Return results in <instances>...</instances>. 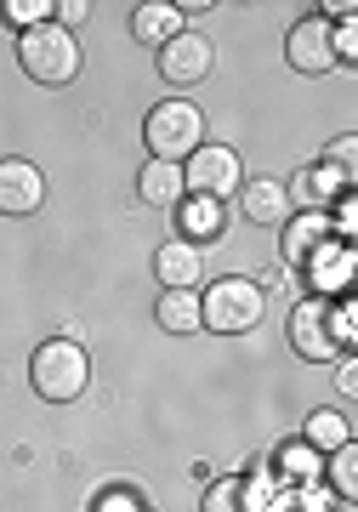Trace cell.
<instances>
[{"label":"cell","mask_w":358,"mask_h":512,"mask_svg":"<svg viewBox=\"0 0 358 512\" xmlns=\"http://www.w3.org/2000/svg\"><path fill=\"white\" fill-rule=\"evenodd\" d=\"M262 313H268V296H262V279L251 274H228L199 291V325L216 336H245L262 325Z\"/></svg>","instance_id":"1"},{"label":"cell","mask_w":358,"mask_h":512,"mask_svg":"<svg viewBox=\"0 0 358 512\" xmlns=\"http://www.w3.org/2000/svg\"><path fill=\"white\" fill-rule=\"evenodd\" d=\"M29 382L46 404H74L86 393L91 382V359L86 348L74 342V336H52V342H40L35 359H29Z\"/></svg>","instance_id":"2"},{"label":"cell","mask_w":358,"mask_h":512,"mask_svg":"<svg viewBox=\"0 0 358 512\" xmlns=\"http://www.w3.org/2000/svg\"><path fill=\"white\" fill-rule=\"evenodd\" d=\"M143 143H148V160L182 165L199 143H205V114H199V103H188V97H165V103H154L148 120H143Z\"/></svg>","instance_id":"3"},{"label":"cell","mask_w":358,"mask_h":512,"mask_svg":"<svg viewBox=\"0 0 358 512\" xmlns=\"http://www.w3.org/2000/svg\"><path fill=\"white\" fill-rule=\"evenodd\" d=\"M18 63L35 86H69L74 74H80V46H74L69 29L40 23L29 35H18Z\"/></svg>","instance_id":"4"},{"label":"cell","mask_w":358,"mask_h":512,"mask_svg":"<svg viewBox=\"0 0 358 512\" xmlns=\"http://www.w3.org/2000/svg\"><path fill=\"white\" fill-rule=\"evenodd\" d=\"M182 188L194 200H216L228 205L239 188H245V165H239V148L228 143H199L188 160H182Z\"/></svg>","instance_id":"5"},{"label":"cell","mask_w":358,"mask_h":512,"mask_svg":"<svg viewBox=\"0 0 358 512\" xmlns=\"http://www.w3.org/2000/svg\"><path fill=\"white\" fill-rule=\"evenodd\" d=\"M290 348L302 353L307 365H330L336 359V336H330V302L324 296H302L290 308Z\"/></svg>","instance_id":"6"},{"label":"cell","mask_w":358,"mask_h":512,"mask_svg":"<svg viewBox=\"0 0 358 512\" xmlns=\"http://www.w3.org/2000/svg\"><path fill=\"white\" fill-rule=\"evenodd\" d=\"M211 69H216V46L205 35H194V29H182L177 40H165V46H160L165 86H199Z\"/></svg>","instance_id":"7"},{"label":"cell","mask_w":358,"mask_h":512,"mask_svg":"<svg viewBox=\"0 0 358 512\" xmlns=\"http://www.w3.org/2000/svg\"><path fill=\"white\" fill-rule=\"evenodd\" d=\"M285 63L296 74H330L336 69V46H330V23L313 12V18H296L285 35Z\"/></svg>","instance_id":"8"},{"label":"cell","mask_w":358,"mask_h":512,"mask_svg":"<svg viewBox=\"0 0 358 512\" xmlns=\"http://www.w3.org/2000/svg\"><path fill=\"white\" fill-rule=\"evenodd\" d=\"M307 285H313V296H347V285H353V274H358V251L347 245V239H330L324 251H313L307 256Z\"/></svg>","instance_id":"9"},{"label":"cell","mask_w":358,"mask_h":512,"mask_svg":"<svg viewBox=\"0 0 358 512\" xmlns=\"http://www.w3.org/2000/svg\"><path fill=\"white\" fill-rule=\"evenodd\" d=\"M285 194L302 205V211H330L336 200H347V194H353V177L319 160V165H307V171H296V177L285 183Z\"/></svg>","instance_id":"10"},{"label":"cell","mask_w":358,"mask_h":512,"mask_svg":"<svg viewBox=\"0 0 358 512\" xmlns=\"http://www.w3.org/2000/svg\"><path fill=\"white\" fill-rule=\"evenodd\" d=\"M46 200V177L29 160H0V217H29Z\"/></svg>","instance_id":"11"},{"label":"cell","mask_w":358,"mask_h":512,"mask_svg":"<svg viewBox=\"0 0 358 512\" xmlns=\"http://www.w3.org/2000/svg\"><path fill=\"white\" fill-rule=\"evenodd\" d=\"M154 279L165 291H199L205 285V251L188 245V239H165L154 251Z\"/></svg>","instance_id":"12"},{"label":"cell","mask_w":358,"mask_h":512,"mask_svg":"<svg viewBox=\"0 0 358 512\" xmlns=\"http://www.w3.org/2000/svg\"><path fill=\"white\" fill-rule=\"evenodd\" d=\"M239 211H245V222H256V228H285L290 217V194L279 177H251V183L239 188Z\"/></svg>","instance_id":"13"},{"label":"cell","mask_w":358,"mask_h":512,"mask_svg":"<svg viewBox=\"0 0 358 512\" xmlns=\"http://www.w3.org/2000/svg\"><path fill=\"white\" fill-rule=\"evenodd\" d=\"M330 211H290L285 217V262L290 268H307V256L330 245Z\"/></svg>","instance_id":"14"},{"label":"cell","mask_w":358,"mask_h":512,"mask_svg":"<svg viewBox=\"0 0 358 512\" xmlns=\"http://www.w3.org/2000/svg\"><path fill=\"white\" fill-rule=\"evenodd\" d=\"M137 194H143V205H154V211H177V205L188 200V188H182V165L148 160L143 171H137Z\"/></svg>","instance_id":"15"},{"label":"cell","mask_w":358,"mask_h":512,"mask_svg":"<svg viewBox=\"0 0 358 512\" xmlns=\"http://www.w3.org/2000/svg\"><path fill=\"white\" fill-rule=\"evenodd\" d=\"M188 29V18L177 12V0H143L137 12H131V35L143 40V46H165V40H177Z\"/></svg>","instance_id":"16"},{"label":"cell","mask_w":358,"mask_h":512,"mask_svg":"<svg viewBox=\"0 0 358 512\" xmlns=\"http://www.w3.org/2000/svg\"><path fill=\"white\" fill-rule=\"evenodd\" d=\"M268 473L279 478V484H290V490H302V484H319V478H324V456H319V450H307L302 439H290V444L273 450Z\"/></svg>","instance_id":"17"},{"label":"cell","mask_w":358,"mask_h":512,"mask_svg":"<svg viewBox=\"0 0 358 512\" xmlns=\"http://www.w3.org/2000/svg\"><path fill=\"white\" fill-rule=\"evenodd\" d=\"M222 222H228V205H216V200H188L177 205V239H188V245H205V239L222 234Z\"/></svg>","instance_id":"18"},{"label":"cell","mask_w":358,"mask_h":512,"mask_svg":"<svg viewBox=\"0 0 358 512\" xmlns=\"http://www.w3.org/2000/svg\"><path fill=\"white\" fill-rule=\"evenodd\" d=\"M319 484L336 495L341 507H353V501H358V444H341V450L324 456V478H319Z\"/></svg>","instance_id":"19"},{"label":"cell","mask_w":358,"mask_h":512,"mask_svg":"<svg viewBox=\"0 0 358 512\" xmlns=\"http://www.w3.org/2000/svg\"><path fill=\"white\" fill-rule=\"evenodd\" d=\"M154 319H160V330H171V336H194V330H205L199 325V291H160Z\"/></svg>","instance_id":"20"},{"label":"cell","mask_w":358,"mask_h":512,"mask_svg":"<svg viewBox=\"0 0 358 512\" xmlns=\"http://www.w3.org/2000/svg\"><path fill=\"white\" fill-rule=\"evenodd\" d=\"M302 444L319 450V456H330V450H341V444H353V421L341 416V410H313L307 427H302Z\"/></svg>","instance_id":"21"},{"label":"cell","mask_w":358,"mask_h":512,"mask_svg":"<svg viewBox=\"0 0 358 512\" xmlns=\"http://www.w3.org/2000/svg\"><path fill=\"white\" fill-rule=\"evenodd\" d=\"M0 23H12L18 35H29L40 23H52V0H0Z\"/></svg>","instance_id":"22"},{"label":"cell","mask_w":358,"mask_h":512,"mask_svg":"<svg viewBox=\"0 0 358 512\" xmlns=\"http://www.w3.org/2000/svg\"><path fill=\"white\" fill-rule=\"evenodd\" d=\"M268 512H330V495H324V484H302V490L279 484V495H273Z\"/></svg>","instance_id":"23"},{"label":"cell","mask_w":358,"mask_h":512,"mask_svg":"<svg viewBox=\"0 0 358 512\" xmlns=\"http://www.w3.org/2000/svg\"><path fill=\"white\" fill-rule=\"evenodd\" d=\"M205 512H251V501H245V478H216L211 490H205Z\"/></svg>","instance_id":"24"},{"label":"cell","mask_w":358,"mask_h":512,"mask_svg":"<svg viewBox=\"0 0 358 512\" xmlns=\"http://www.w3.org/2000/svg\"><path fill=\"white\" fill-rule=\"evenodd\" d=\"M330 336H336V348H341V353H353V348H358V308H353V296L330 302Z\"/></svg>","instance_id":"25"},{"label":"cell","mask_w":358,"mask_h":512,"mask_svg":"<svg viewBox=\"0 0 358 512\" xmlns=\"http://www.w3.org/2000/svg\"><path fill=\"white\" fill-rule=\"evenodd\" d=\"M91 512H148V507H143V495H137V490H126V484H108V490H97Z\"/></svg>","instance_id":"26"},{"label":"cell","mask_w":358,"mask_h":512,"mask_svg":"<svg viewBox=\"0 0 358 512\" xmlns=\"http://www.w3.org/2000/svg\"><path fill=\"white\" fill-rule=\"evenodd\" d=\"M324 165H336V171H347L353 177L358 171V137L347 131V137H336V143H324Z\"/></svg>","instance_id":"27"},{"label":"cell","mask_w":358,"mask_h":512,"mask_svg":"<svg viewBox=\"0 0 358 512\" xmlns=\"http://www.w3.org/2000/svg\"><path fill=\"white\" fill-rule=\"evenodd\" d=\"M336 387H341V399H353V393H358V365H353V359H341V365H336Z\"/></svg>","instance_id":"28"}]
</instances>
